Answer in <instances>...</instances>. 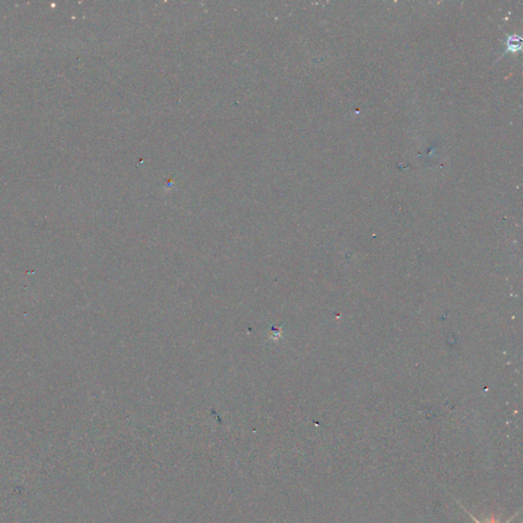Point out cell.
Returning a JSON list of instances; mask_svg holds the SVG:
<instances>
[{"label": "cell", "instance_id": "obj_1", "mask_svg": "<svg viewBox=\"0 0 523 523\" xmlns=\"http://www.w3.org/2000/svg\"><path fill=\"white\" fill-rule=\"evenodd\" d=\"M455 501H456V503L458 504V505H459L460 507H461L462 509H463V510L465 511V512L467 513V514H468L469 516H470L471 518H473V519L474 520V522L483 523V522H480V520L478 519V518L474 517V515L471 514V513L469 512L468 510H466V508H465L464 506H462L461 504H460V502H458L457 500L456 499H455ZM518 513H519V511H517V512H516L515 514H513L512 516H511V517L509 518V519L507 520V522L504 523H510L511 522H512V520L514 519L516 516L518 515ZM499 522H500V519H498V518H497L496 515L495 514L490 515V517L487 518V520H485V523H499Z\"/></svg>", "mask_w": 523, "mask_h": 523}]
</instances>
